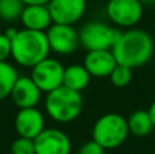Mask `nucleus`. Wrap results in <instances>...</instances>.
<instances>
[{"instance_id": "obj_19", "label": "nucleus", "mask_w": 155, "mask_h": 154, "mask_svg": "<svg viewBox=\"0 0 155 154\" xmlns=\"http://www.w3.org/2000/svg\"><path fill=\"white\" fill-rule=\"evenodd\" d=\"M132 71L134 70L127 67V65L117 64L114 67V70L112 71V74L109 75L112 85L116 87H125L132 81Z\"/></svg>"}, {"instance_id": "obj_23", "label": "nucleus", "mask_w": 155, "mask_h": 154, "mask_svg": "<svg viewBox=\"0 0 155 154\" xmlns=\"http://www.w3.org/2000/svg\"><path fill=\"white\" fill-rule=\"evenodd\" d=\"M25 5L27 4H48L49 0H22Z\"/></svg>"}, {"instance_id": "obj_10", "label": "nucleus", "mask_w": 155, "mask_h": 154, "mask_svg": "<svg viewBox=\"0 0 155 154\" xmlns=\"http://www.w3.org/2000/svg\"><path fill=\"white\" fill-rule=\"evenodd\" d=\"M48 8L53 23L75 25L84 15L87 0H49Z\"/></svg>"}, {"instance_id": "obj_2", "label": "nucleus", "mask_w": 155, "mask_h": 154, "mask_svg": "<svg viewBox=\"0 0 155 154\" xmlns=\"http://www.w3.org/2000/svg\"><path fill=\"white\" fill-rule=\"evenodd\" d=\"M5 34L11 40V57L16 64L31 68L49 56L51 46L46 32L30 29H7Z\"/></svg>"}, {"instance_id": "obj_5", "label": "nucleus", "mask_w": 155, "mask_h": 154, "mask_svg": "<svg viewBox=\"0 0 155 154\" xmlns=\"http://www.w3.org/2000/svg\"><path fill=\"white\" fill-rule=\"evenodd\" d=\"M120 34L121 30L114 25L112 26L102 21H90L80 27L79 41L87 51L112 49Z\"/></svg>"}, {"instance_id": "obj_13", "label": "nucleus", "mask_w": 155, "mask_h": 154, "mask_svg": "<svg viewBox=\"0 0 155 154\" xmlns=\"http://www.w3.org/2000/svg\"><path fill=\"white\" fill-rule=\"evenodd\" d=\"M112 49H99V51H87L83 65L87 68L91 76L95 78H109L112 71L117 65Z\"/></svg>"}, {"instance_id": "obj_14", "label": "nucleus", "mask_w": 155, "mask_h": 154, "mask_svg": "<svg viewBox=\"0 0 155 154\" xmlns=\"http://www.w3.org/2000/svg\"><path fill=\"white\" fill-rule=\"evenodd\" d=\"M21 22L25 29L46 32L53 23L48 4H27L21 15Z\"/></svg>"}, {"instance_id": "obj_8", "label": "nucleus", "mask_w": 155, "mask_h": 154, "mask_svg": "<svg viewBox=\"0 0 155 154\" xmlns=\"http://www.w3.org/2000/svg\"><path fill=\"white\" fill-rule=\"evenodd\" d=\"M46 37L51 51L59 55H70L80 45L79 32L75 30L74 25L52 23L46 30Z\"/></svg>"}, {"instance_id": "obj_24", "label": "nucleus", "mask_w": 155, "mask_h": 154, "mask_svg": "<svg viewBox=\"0 0 155 154\" xmlns=\"http://www.w3.org/2000/svg\"><path fill=\"white\" fill-rule=\"evenodd\" d=\"M148 113H150L151 120H153V123H154V127H155V101H154V102L150 105V108H148Z\"/></svg>"}, {"instance_id": "obj_6", "label": "nucleus", "mask_w": 155, "mask_h": 154, "mask_svg": "<svg viewBox=\"0 0 155 154\" xmlns=\"http://www.w3.org/2000/svg\"><path fill=\"white\" fill-rule=\"evenodd\" d=\"M144 5L140 0H109L106 4L107 19L118 29H131L140 22Z\"/></svg>"}, {"instance_id": "obj_4", "label": "nucleus", "mask_w": 155, "mask_h": 154, "mask_svg": "<svg viewBox=\"0 0 155 154\" xmlns=\"http://www.w3.org/2000/svg\"><path fill=\"white\" fill-rule=\"evenodd\" d=\"M128 135V122L118 113L102 115L93 126V139L105 150L121 146L127 141Z\"/></svg>"}, {"instance_id": "obj_18", "label": "nucleus", "mask_w": 155, "mask_h": 154, "mask_svg": "<svg viewBox=\"0 0 155 154\" xmlns=\"http://www.w3.org/2000/svg\"><path fill=\"white\" fill-rule=\"evenodd\" d=\"M25 4L22 0H0V19L14 22L21 19Z\"/></svg>"}, {"instance_id": "obj_16", "label": "nucleus", "mask_w": 155, "mask_h": 154, "mask_svg": "<svg viewBox=\"0 0 155 154\" xmlns=\"http://www.w3.org/2000/svg\"><path fill=\"white\" fill-rule=\"evenodd\" d=\"M127 122H128L129 134L135 136H146L155 128L150 113H148V109L147 111H144V109L135 111L127 119Z\"/></svg>"}, {"instance_id": "obj_11", "label": "nucleus", "mask_w": 155, "mask_h": 154, "mask_svg": "<svg viewBox=\"0 0 155 154\" xmlns=\"http://www.w3.org/2000/svg\"><path fill=\"white\" fill-rule=\"evenodd\" d=\"M14 127H15L18 136L34 139L45 128V119H44L42 112L38 111L37 106L22 108L19 109L15 116Z\"/></svg>"}, {"instance_id": "obj_9", "label": "nucleus", "mask_w": 155, "mask_h": 154, "mask_svg": "<svg viewBox=\"0 0 155 154\" xmlns=\"http://www.w3.org/2000/svg\"><path fill=\"white\" fill-rule=\"evenodd\" d=\"M35 154H71V139L59 128H44L34 138Z\"/></svg>"}, {"instance_id": "obj_12", "label": "nucleus", "mask_w": 155, "mask_h": 154, "mask_svg": "<svg viewBox=\"0 0 155 154\" xmlns=\"http://www.w3.org/2000/svg\"><path fill=\"white\" fill-rule=\"evenodd\" d=\"M42 92L31 79V76H18L11 92V100L19 109L34 108L41 100Z\"/></svg>"}, {"instance_id": "obj_15", "label": "nucleus", "mask_w": 155, "mask_h": 154, "mask_svg": "<svg viewBox=\"0 0 155 154\" xmlns=\"http://www.w3.org/2000/svg\"><path fill=\"white\" fill-rule=\"evenodd\" d=\"M91 75L83 64H71L64 68L63 85L82 93L90 83Z\"/></svg>"}, {"instance_id": "obj_1", "label": "nucleus", "mask_w": 155, "mask_h": 154, "mask_svg": "<svg viewBox=\"0 0 155 154\" xmlns=\"http://www.w3.org/2000/svg\"><path fill=\"white\" fill-rule=\"evenodd\" d=\"M154 49V40L147 32L131 27L121 32L118 40L113 45L112 52L118 64L134 70L150 62Z\"/></svg>"}, {"instance_id": "obj_22", "label": "nucleus", "mask_w": 155, "mask_h": 154, "mask_svg": "<svg viewBox=\"0 0 155 154\" xmlns=\"http://www.w3.org/2000/svg\"><path fill=\"white\" fill-rule=\"evenodd\" d=\"M11 57V40L5 33H0V62H7Z\"/></svg>"}, {"instance_id": "obj_17", "label": "nucleus", "mask_w": 155, "mask_h": 154, "mask_svg": "<svg viewBox=\"0 0 155 154\" xmlns=\"http://www.w3.org/2000/svg\"><path fill=\"white\" fill-rule=\"evenodd\" d=\"M18 76V71L12 64L8 62H0V101L11 95Z\"/></svg>"}, {"instance_id": "obj_25", "label": "nucleus", "mask_w": 155, "mask_h": 154, "mask_svg": "<svg viewBox=\"0 0 155 154\" xmlns=\"http://www.w3.org/2000/svg\"><path fill=\"white\" fill-rule=\"evenodd\" d=\"M140 2L143 3V5H148V4H153V3H155V0H140Z\"/></svg>"}, {"instance_id": "obj_7", "label": "nucleus", "mask_w": 155, "mask_h": 154, "mask_svg": "<svg viewBox=\"0 0 155 154\" xmlns=\"http://www.w3.org/2000/svg\"><path fill=\"white\" fill-rule=\"evenodd\" d=\"M64 65L56 59L45 57L40 63L31 67V79L35 82L42 93H49L63 86Z\"/></svg>"}, {"instance_id": "obj_3", "label": "nucleus", "mask_w": 155, "mask_h": 154, "mask_svg": "<svg viewBox=\"0 0 155 154\" xmlns=\"http://www.w3.org/2000/svg\"><path fill=\"white\" fill-rule=\"evenodd\" d=\"M83 108L80 92L67 86H60L46 93L45 111L52 120L57 123H71L79 117Z\"/></svg>"}, {"instance_id": "obj_21", "label": "nucleus", "mask_w": 155, "mask_h": 154, "mask_svg": "<svg viewBox=\"0 0 155 154\" xmlns=\"http://www.w3.org/2000/svg\"><path fill=\"white\" fill-rule=\"evenodd\" d=\"M78 154H105V149L99 143H97L94 139H91L80 146Z\"/></svg>"}, {"instance_id": "obj_20", "label": "nucleus", "mask_w": 155, "mask_h": 154, "mask_svg": "<svg viewBox=\"0 0 155 154\" xmlns=\"http://www.w3.org/2000/svg\"><path fill=\"white\" fill-rule=\"evenodd\" d=\"M11 154H35L34 139L18 136L15 141L11 143L10 147Z\"/></svg>"}]
</instances>
